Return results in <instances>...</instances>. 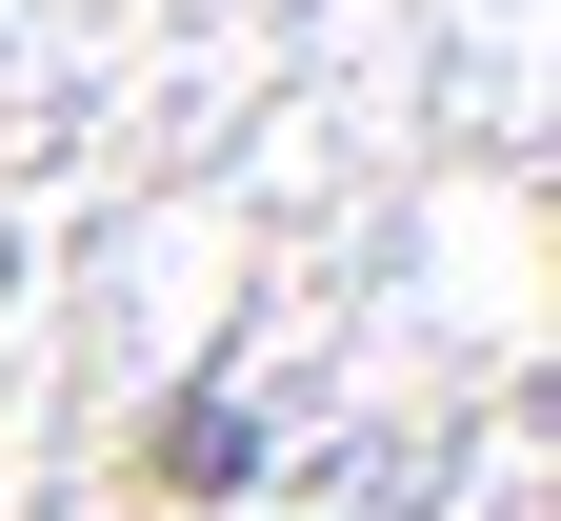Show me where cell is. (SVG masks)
<instances>
[{"label":"cell","mask_w":561,"mask_h":521,"mask_svg":"<svg viewBox=\"0 0 561 521\" xmlns=\"http://www.w3.org/2000/svg\"><path fill=\"white\" fill-rule=\"evenodd\" d=\"M241 462H261V421H241V401H161V482H181V501H221Z\"/></svg>","instance_id":"obj_1"}]
</instances>
